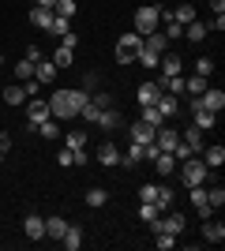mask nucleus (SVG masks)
<instances>
[{
	"instance_id": "f257e3e1",
	"label": "nucleus",
	"mask_w": 225,
	"mask_h": 251,
	"mask_svg": "<svg viewBox=\"0 0 225 251\" xmlns=\"http://www.w3.org/2000/svg\"><path fill=\"white\" fill-rule=\"evenodd\" d=\"M49 116H53V120H72V116H79V105H75L72 90H53V98H49Z\"/></svg>"
},
{
	"instance_id": "f03ea898",
	"label": "nucleus",
	"mask_w": 225,
	"mask_h": 251,
	"mask_svg": "<svg viewBox=\"0 0 225 251\" xmlns=\"http://www.w3.org/2000/svg\"><path fill=\"white\" fill-rule=\"evenodd\" d=\"M176 169H180V176H184V188H195V184H206V180H210V169L203 165V157H195V154L184 157Z\"/></svg>"
},
{
	"instance_id": "7ed1b4c3",
	"label": "nucleus",
	"mask_w": 225,
	"mask_h": 251,
	"mask_svg": "<svg viewBox=\"0 0 225 251\" xmlns=\"http://www.w3.org/2000/svg\"><path fill=\"white\" fill-rule=\"evenodd\" d=\"M158 23H161V8L158 4H143V8L135 11V34H143V38L158 30Z\"/></svg>"
},
{
	"instance_id": "20e7f679",
	"label": "nucleus",
	"mask_w": 225,
	"mask_h": 251,
	"mask_svg": "<svg viewBox=\"0 0 225 251\" xmlns=\"http://www.w3.org/2000/svg\"><path fill=\"white\" fill-rule=\"evenodd\" d=\"M139 49H143V34H124L117 42V64H135V56H139Z\"/></svg>"
},
{
	"instance_id": "39448f33",
	"label": "nucleus",
	"mask_w": 225,
	"mask_h": 251,
	"mask_svg": "<svg viewBox=\"0 0 225 251\" xmlns=\"http://www.w3.org/2000/svg\"><path fill=\"white\" fill-rule=\"evenodd\" d=\"M188 113H192V124L203 127V131H210V127L218 124V113L203 109V101H199V98H188Z\"/></svg>"
},
{
	"instance_id": "423d86ee",
	"label": "nucleus",
	"mask_w": 225,
	"mask_h": 251,
	"mask_svg": "<svg viewBox=\"0 0 225 251\" xmlns=\"http://www.w3.org/2000/svg\"><path fill=\"white\" fill-rule=\"evenodd\" d=\"M42 120H49V101H42V98H26V131H38Z\"/></svg>"
},
{
	"instance_id": "0eeeda50",
	"label": "nucleus",
	"mask_w": 225,
	"mask_h": 251,
	"mask_svg": "<svg viewBox=\"0 0 225 251\" xmlns=\"http://www.w3.org/2000/svg\"><path fill=\"white\" fill-rule=\"evenodd\" d=\"M176 143H180V131H173V127H165V124L154 131V147L165 150V154H173V147H176Z\"/></svg>"
},
{
	"instance_id": "6e6552de",
	"label": "nucleus",
	"mask_w": 225,
	"mask_h": 251,
	"mask_svg": "<svg viewBox=\"0 0 225 251\" xmlns=\"http://www.w3.org/2000/svg\"><path fill=\"white\" fill-rule=\"evenodd\" d=\"M158 90L173 98H184V75H158Z\"/></svg>"
},
{
	"instance_id": "1a4fd4ad",
	"label": "nucleus",
	"mask_w": 225,
	"mask_h": 251,
	"mask_svg": "<svg viewBox=\"0 0 225 251\" xmlns=\"http://www.w3.org/2000/svg\"><path fill=\"white\" fill-rule=\"evenodd\" d=\"M161 75H184V56H176V52H161V60H158Z\"/></svg>"
},
{
	"instance_id": "9d476101",
	"label": "nucleus",
	"mask_w": 225,
	"mask_h": 251,
	"mask_svg": "<svg viewBox=\"0 0 225 251\" xmlns=\"http://www.w3.org/2000/svg\"><path fill=\"white\" fill-rule=\"evenodd\" d=\"M56 72H60V68H56L53 60H45V56H42L38 64H34V79H38L42 86H49V83H53V79H56Z\"/></svg>"
},
{
	"instance_id": "9b49d317",
	"label": "nucleus",
	"mask_w": 225,
	"mask_h": 251,
	"mask_svg": "<svg viewBox=\"0 0 225 251\" xmlns=\"http://www.w3.org/2000/svg\"><path fill=\"white\" fill-rule=\"evenodd\" d=\"M154 131H158V127H150L147 120H135V124H131V143H139V147H147V143H154Z\"/></svg>"
},
{
	"instance_id": "f8f14e48",
	"label": "nucleus",
	"mask_w": 225,
	"mask_h": 251,
	"mask_svg": "<svg viewBox=\"0 0 225 251\" xmlns=\"http://www.w3.org/2000/svg\"><path fill=\"white\" fill-rule=\"evenodd\" d=\"M199 101H203V109H210V113H222L225 109V90H210V86H206L203 94H199Z\"/></svg>"
},
{
	"instance_id": "ddd939ff",
	"label": "nucleus",
	"mask_w": 225,
	"mask_h": 251,
	"mask_svg": "<svg viewBox=\"0 0 225 251\" xmlns=\"http://www.w3.org/2000/svg\"><path fill=\"white\" fill-rule=\"evenodd\" d=\"M23 232H26L30 240H45V218H38V214H30V218L23 221Z\"/></svg>"
},
{
	"instance_id": "4468645a",
	"label": "nucleus",
	"mask_w": 225,
	"mask_h": 251,
	"mask_svg": "<svg viewBox=\"0 0 225 251\" xmlns=\"http://www.w3.org/2000/svg\"><path fill=\"white\" fill-rule=\"evenodd\" d=\"M180 143H184V147H192V150H203V127L188 124V127L180 131Z\"/></svg>"
},
{
	"instance_id": "2eb2a0df",
	"label": "nucleus",
	"mask_w": 225,
	"mask_h": 251,
	"mask_svg": "<svg viewBox=\"0 0 225 251\" xmlns=\"http://www.w3.org/2000/svg\"><path fill=\"white\" fill-rule=\"evenodd\" d=\"M98 127H109V131H113V127H120L124 124V116L117 113V109H113V105H109V109H101V113H98V120H94Z\"/></svg>"
},
{
	"instance_id": "dca6fc26",
	"label": "nucleus",
	"mask_w": 225,
	"mask_h": 251,
	"mask_svg": "<svg viewBox=\"0 0 225 251\" xmlns=\"http://www.w3.org/2000/svg\"><path fill=\"white\" fill-rule=\"evenodd\" d=\"M176 165H180V161H176L173 154H165V150L154 157V169H158V176H173V173H176Z\"/></svg>"
},
{
	"instance_id": "f3484780",
	"label": "nucleus",
	"mask_w": 225,
	"mask_h": 251,
	"mask_svg": "<svg viewBox=\"0 0 225 251\" xmlns=\"http://www.w3.org/2000/svg\"><path fill=\"white\" fill-rule=\"evenodd\" d=\"M161 229L173 232V236H180V232L188 229V218H184V214H165V218H161Z\"/></svg>"
},
{
	"instance_id": "a211bd4d",
	"label": "nucleus",
	"mask_w": 225,
	"mask_h": 251,
	"mask_svg": "<svg viewBox=\"0 0 225 251\" xmlns=\"http://www.w3.org/2000/svg\"><path fill=\"white\" fill-rule=\"evenodd\" d=\"M135 98H139V105H158L161 90H158V83H139V90H135Z\"/></svg>"
},
{
	"instance_id": "6ab92c4d",
	"label": "nucleus",
	"mask_w": 225,
	"mask_h": 251,
	"mask_svg": "<svg viewBox=\"0 0 225 251\" xmlns=\"http://www.w3.org/2000/svg\"><path fill=\"white\" fill-rule=\"evenodd\" d=\"M98 161H101V165H120V147H113V143H101V147H98Z\"/></svg>"
},
{
	"instance_id": "aec40b11",
	"label": "nucleus",
	"mask_w": 225,
	"mask_h": 251,
	"mask_svg": "<svg viewBox=\"0 0 225 251\" xmlns=\"http://www.w3.org/2000/svg\"><path fill=\"white\" fill-rule=\"evenodd\" d=\"M60 244H64L68 251H79L83 248V229H79V225H68L64 236H60Z\"/></svg>"
},
{
	"instance_id": "412c9836",
	"label": "nucleus",
	"mask_w": 225,
	"mask_h": 251,
	"mask_svg": "<svg viewBox=\"0 0 225 251\" xmlns=\"http://www.w3.org/2000/svg\"><path fill=\"white\" fill-rule=\"evenodd\" d=\"M203 165L206 169H222L225 165V147H206L203 150Z\"/></svg>"
},
{
	"instance_id": "4be33fe9",
	"label": "nucleus",
	"mask_w": 225,
	"mask_h": 251,
	"mask_svg": "<svg viewBox=\"0 0 225 251\" xmlns=\"http://www.w3.org/2000/svg\"><path fill=\"white\" fill-rule=\"evenodd\" d=\"M30 23L38 26V30H49V23H53V8H38V4H34V8H30Z\"/></svg>"
},
{
	"instance_id": "5701e85b",
	"label": "nucleus",
	"mask_w": 225,
	"mask_h": 251,
	"mask_svg": "<svg viewBox=\"0 0 225 251\" xmlns=\"http://www.w3.org/2000/svg\"><path fill=\"white\" fill-rule=\"evenodd\" d=\"M158 113L165 116V120H169V116H176V113H180V98H173V94H161V98H158Z\"/></svg>"
},
{
	"instance_id": "b1692460",
	"label": "nucleus",
	"mask_w": 225,
	"mask_h": 251,
	"mask_svg": "<svg viewBox=\"0 0 225 251\" xmlns=\"http://www.w3.org/2000/svg\"><path fill=\"white\" fill-rule=\"evenodd\" d=\"M203 240L206 244H222L225 240V225H222V221H206V225H203Z\"/></svg>"
},
{
	"instance_id": "393cba45",
	"label": "nucleus",
	"mask_w": 225,
	"mask_h": 251,
	"mask_svg": "<svg viewBox=\"0 0 225 251\" xmlns=\"http://www.w3.org/2000/svg\"><path fill=\"white\" fill-rule=\"evenodd\" d=\"M188 191H192V206L206 218V214H210V202H206V188H203V184H195V188H188Z\"/></svg>"
},
{
	"instance_id": "a878e982",
	"label": "nucleus",
	"mask_w": 225,
	"mask_h": 251,
	"mask_svg": "<svg viewBox=\"0 0 225 251\" xmlns=\"http://www.w3.org/2000/svg\"><path fill=\"white\" fill-rule=\"evenodd\" d=\"M143 45H147L150 52H158V56H161V52H165V49H169V42H165V34H161V30L147 34V38H143Z\"/></svg>"
},
{
	"instance_id": "bb28decb",
	"label": "nucleus",
	"mask_w": 225,
	"mask_h": 251,
	"mask_svg": "<svg viewBox=\"0 0 225 251\" xmlns=\"http://www.w3.org/2000/svg\"><path fill=\"white\" fill-rule=\"evenodd\" d=\"M203 90H206V79H203V75H188V79H184V94H188V98H199Z\"/></svg>"
},
{
	"instance_id": "cd10ccee",
	"label": "nucleus",
	"mask_w": 225,
	"mask_h": 251,
	"mask_svg": "<svg viewBox=\"0 0 225 251\" xmlns=\"http://www.w3.org/2000/svg\"><path fill=\"white\" fill-rule=\"evenodd\" d=\"M139 161H143V147H139V143H131V147L120 154V165H128V169H135Z\"/></svg>"
},
{
	"instance_id": "c85d7f7f",
	"label": "nucleus",
	"mask_w": 225,
	"mask_h": 251,
	"mask_svg": "<svg viewBox=\"0 0 225 251\" xmlns=\"http://www.w3.org/2000/svg\"><path fill=\"white\" fill-rule=\"evenodd\" d=\"M154 206H158V210L173 206V188H169V184H158V191H154Z\"/></svg>"
},
{
	"instance_id": "c756f323",
	"label": "nucleus",
	"mask_w": 225,
	"mask_h": 251,
	"mask_svg": "<svg viewBox=\"0 0 225 251\" xmlns=\"http://www.w3.org/2000/svg\"><path fill=\"white\" fill-rule=\"evenodd\" d=\"M184 38H188V42H203V38H206V23L192 19L188 26H184Z\"/></svg>"
},
{
	"instance_id": "7c9ffc66",
	"label": "nucleus",
	"mask_w": 225,
	"mask_h": 251,
	"mask_svg": "<svg viewBox=\"0 0 225 251\" xmlns=\"http://www.w3.org/2000/svg\"><path fill=\"white\" fill-rule=\"evenodd\" d=\"M68 229V221L64 218H45V236H53V240H60Z\"/></svg>"
},
{
	"instance_id": "2f4dec72",
	"label": "nucleus",
	"mask_w": 225,
	"mask_h": 251,
	"mask_svg": "<svg viewBox=\"0 0 225 251\" xmlns=\"http://www.w3.org/2000/svg\"><path fill=\"white\" fill-rule=\"evenodd\" d=\"M105 202H109V191L105 188H90V191H86V206H90V210L105 206Z\"/></svg>"
},
{
	"instance_id": "473e14b6",
	"label": "nucleus",
	"mask_w": 225,
	"mask_h": 251,
	"mask_svg": "<svg viewBox=\"0 0 225 251\" xmlns=\"http://www.w3.org/2000/svg\"><path fill=\"white\" fill-rule=\"evenodd\" d=\"M4 101H8V105H23V101H26V86H23V83L8 86V90H4Z\"/></svg>"
},
{
	"instance_id": "72a5a7b5",
	"label": "nucleus",
	"mask_w": 225,
	"mask_h": 251,
	"mask_svg": "<svg viewBox=\"0 0 225 251\" xmlns=\"http://www.w3.org/2000/svg\"><path fill=\"white\" fill-rule=\"evenodd\" d=\"M158 60H161V56H158V52H150L147 45H143L139 56H135V64H143V68H150V72H158Z\"/></svg>"
},
{
	"instance_id": "f704fd0d",
	"label": "nucleus",
	"mask_w": 225,
	"mask_h": 251,
	"mask_svg": "<svg viewBox=\"0 0 225 251\" xmlns=\"http://www.w3.org/2000/svg\"><path fill=\"white\" fill-rule=\"evenodd\" d=\"M169 15H173L176 23H180V26H188V23L195 19V8H192V4H180V8H173Z\"/></svg>"
},
{
	"instance_id": "c9c22d12",
	"label": "nucleus",
	"mask_w": 225,
	"mask_h": 251,
	"mask_svg": "<svg viewBox=\"0 0 225 251\" xmlns=\"http://www.w3.org/2000/svg\"><path fill=\"white\" fill-rule=\"evenodd\" d=\"M38 135H42V139H60V124L49 116V120H42V124H38Z\"/></svg>"
},
{
	"instance_id": "e433bc0d",
	"label": "nucleus",
	"mask_w": 225,
	"mask_h": 251,
	"mask_svg": "<svg viewBox=\"0 0 225 251\" xmlns=\"http://www.w3.org/2000/svg\"><path fill=\"white\" fill-rule=\"evenodd\" d=\"M143 120H147L150 127H161V124H165V116L158 113V105H143Z\"/></svg>"
},
{
	"instance_id": "4c0bfd02",
	"label": "nucleus",
	"mask_w": 225,
	"mask_h": 251,
	"mask_svg": "<svg viewBox=\"0 0 225 251\" xmlns=\"http://www.w3.org/2000/svg\"><path fill=\"white\" fill-rule=\"evenodd\" d=\"M210 72H214V56H199L192 68V75H203V79H210Z\"/></svg>"
},
{
	"instance_id": "58836bf2",
	"label": "nucleus",
	"mask_w": 225,
	"mask_h": 251,
	"mask_svg": "<svg viewBox=\"0 0 225 251\" xmlns=\"http://www.w3.org/2000/svg\"><path fill=\"white\" fill-rule=\"evenodd\" d=\"M72 60H75V49H64V45H60V49L53 52V64H56V68H72Z\"/></svg>"
},
{
	"instance_id": "ea45409f",
	"label": "nucleus",
	"mask_w": 225,
	"mask_h": 251,
	"mask_svg": "<svg viewBox=\"0 0 225 251\" xmlns=\"http://www.w3.org/2000/svg\"><path fill=\"white\" fill-rule=\"evenodd\" d=\"M15 79H19V83L34 79V60H19V64H15Z\"/></svg>"
},
{
	"instance_id": "a19ab883",
	"label": "nucleus",
	"mask_w": 225,
	"mask_h": 251,
	"mask_svg": "<svg viewBox=\"0 0 225 251\" xmlns=\"http://www.w3.org/2000/svg\"><path fill=\"white\" fill-rule=\"evenodd\" d=\"M154 240H158V248H161V251H173V248H176V236H173V232H165V229L154 232Z\"/></svg>"
},
{
	"instance_id": "79ce46f5",
	"label": "nucleus",
	"mask_w": 225,
	"mask_h": 251,
	"mask_svg": "<svg viewBox=\"0 0 225 251\" xmlns=\"http://www.w3.org/2000/svg\"><path fill=\"white\" fill-rule=\"evenodd\" d=\"M53 15H64V19H72V15H75V0H56V4H53Z\"/></svg>"
},
{
	"instance_id": "37998d69",
	"label": "nucleus",
	"mask_w": 225,
	"mask_h": 251,
	"mask_svg": "<svg viewBox=\"0 0 225 251\" xmlns=\"http://www.w3.org/2000/svg\"><path fill=\"white\" fill-rule=\"evenodd\" d=\"M68 30H72V26H68L64 15H53V23H49V34H56V38H60V34H68Z\"/></svg>"
},
{
	"instance_id": "c03bdc74",
	"label": "nucleus",
	"mask_w": 225,
	"mask_h": 251,
	"mask_svg": "<svg viewBox=\"0 0 225 251\" xmlns=\"http://www.w3.org/2000/svg\"><path fill=\"white\" fill-rule=\"evenodd\" d=\"M86 147V131H68V150H83Z\"/></svg>"
},
{
	"instance_id": "a18cd8bd",
	"label": "nucleus",
	"mask_w": 225,
	"mask_h": 251,
	"mask_svg": "<svg viewBox=\"0 0 225 251\" xmlns=\"http://www.w3.org/2000/svg\"><path fill=\"white\" fill-rule=\"evenodd\" d=\"M206 202H210V210L225 206V191H222V188H210V191H206Z\"/></svg>"
},
{
	"instance_id": "49530a36",
	"label": "nucleus",
	"mask_w": 225,
	"mask_h": 251,
	"mask_svg": "<svg viewBox=\"0 0 225 251\" xmlns=\"http://www.w3.org/2000/svg\"><path fill=\"white\" fill-rule=\"evenodd\" d=\"M158 214H161V210L154 206V202H139V221H154Z\"/></svg>"
},
{
	"instance_id": "de8ad7c7",
	"label": "nucleus",
	"mask_w": 225,
	"mask_h": 251,
	"mask_svg": "<svg viewBox=\"0 0 225 251\" xmlns=\"http://www.w3.org/2000/svg\"><path fill=\"white\" fill-rule=\"evenodd\" d=\"M60 45H64V49H79V34H75V30L60 34Z\"/></svg>"
},
{
	"instance_id": "09e8293b",
	"label": "nucleus",
	"mask_w": 225,
	"mask_h": 251,
	"mask_svg": "<svg viewBox=\"0 0 225 251\" xmlns=\"http://www.w3.org/2000/svg\"><path fill=\"white\" fill-rule=\"evenodd\" d=\"M154 191H158V184H143L139 188V202H154Z\"/></svg>"
},
{
	"instance_id": "8fccbe9b",
	"label": "nucleus",
	"mask_w": 225,
	"mask_h": 251,
	"mask_svg": "<svg viewBox=\"0 0 225 251\" xmlns=\"http://www.w3.org/2000/svg\"><path fill=\"white\" fill-rule=\"evenodd\" d=\"M56 161H60V165L68 169V165H75V154H72V150L64 147V150H60V154H56Z\"/></svg>"
},
{
	"instance_id": "3c124183",
	"label": "nucleus",
	"mask_w": 225,
	"mask_h": 251,
	"mask_svg": "<svg viewBox=\"0 0 225 251\" xmlns=\"http://www.w3.org/2000/svg\"><path fill=\"white\" fill-rule=\"evenodd\" d=\"M94 86H98V75L90 72V75H86V79H83V90H90V94H94Z\"/></svg>"
},
{
	"instance_id": "603ef678",
	"label": "nucleus",
	"mask_w": 225,
	"mask_h": 251,
	"mask_svg": "<svg viewBox=\"0 0 225 251\" xmlns=\"http://www.w3.org/2000/svg\"><path fill=\"white\" fill-rule=\"evenodd\" d=\"M26 60L38 64V60H42V49H38V45H30V49H26Z\"/></svg>"
},
{
	"instance_id": "864d4df0",
	"label": "nucleus",
	"mask_w": 225,
	"mask_h": 251,
	"mask_svg": "<svg viewBox=\"0 0 225 251\" xmlns=\"http://www.w3.org/2000/svg\"><path fill=\"white\" fill-rule=\"evenodd\" d=\"M75 154V165H86V161H90V154H86V150H72Z\"/></svg>"
},
{
	"instance_id": "5fc2aeb1",
	"label": "nucleus",
	"mask_w": 225,
	"mask_h": 251,
	"mask_svg": "<svg viewBox=\"0 0 225 251\" xmlns=\"http://www.w3.org/2000/svg\"><path fill=\"white\" fill-rule=\"evenodd\" d=\"M206 30H225V15H214V23H210Z\"/></svg>"
},
{
	"instance_id": "6e6d98bb",
	"label": "nucleus",
	"mask_w": 225,
	"mask_h": 251,
	"mask_svg": "<svg viewBox=\"0 0 225 251\" xmlns=\"http://www.w3.org/2000/svg\"><path fill=\"white\" fill-rule=\"evenodd\" d=\"M210 11H214V15H225V0H210Z\"/></svg>"
},
{
	"instance_id": "4d7b16f0",
	"label": "nucleus",
	"mask_w": 225,
	"mask_h": 251,
	"mask_svg": "<svg viewBox=\"0 0 225 251\" xmlns=\"http://www.w3.org/2000/svg\"><path fill=\"white\" fill-rule=\"evenodd\" d=\"M11 147V139H8V131H0V154H4V150Z\"/></svg>"
},
{
	"instance_id": "13d9d810",
	"label": "nucleus",
	"mask_w": 225,
	"mask_h": 251,
	"mask_svg": "<svg viewBox=\"0 0 225 251\" xmlns=\"http://www.w3.org/2000/svg\"><path fill=\"white\" fill-rule=\"evenodd\" d=\"M56 0H38V8H53Z\"/></svg>"
},
{
	"instance_id": "bf43d9fd",
	"label": "nucleus",
	"mask_w": 225,
	"mask_h": 251,
	"mask_svg": "<svg viewBox=\"0 0 225 251\" xmlns=\"http://www.w3.org/2000/svg\"><path fill=\"white\" fill-rule=\"evenodd\" d=\"M0 165H4V154H0Z\"/></svg>"
},
{
	"instance_id": "052dcab7",
	"label": "nucleus",
	"mask_w": 225,
	"mask_h": 251,
	"mask_svg": "<svg viewBox=\"0 0 225 251\" xmlns=\"http://www.w3.org/2000/svg\"><path fill=\"white\" fill-rule=\"evenodd\" d=\"M0 68H4V56H0Z\"/></svg>"
}]
</instances>
